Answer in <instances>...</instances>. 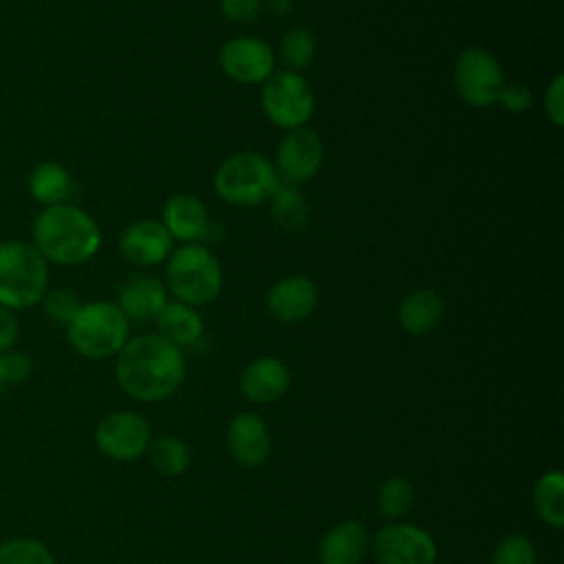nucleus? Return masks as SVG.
<instances>
[{
  "instance_id": "18",
  "label": "nucleus",
  "mask_w": 564,
  "mask_h": 564,
  "mask_svg": "<svg viewBox=\"0 0 564 564\" xmlns=\"http://www.w3.org/2000/svg\"><path fill=\"white\" fill-rule=\"evenodd\" d=\"M163 227L172 240L198 242L209 229V214L205 203L194 194H174L163 205Z\"/></svg>"
},
{
  "instance_id": "25",
  "label": "nucleus",
  "mask_w": 564,
  "mask_h": 564,
  "mask_svg": "<svg viewBox=\"0 0 564 564\" xmlns=\"http://www.w3.org/2000/svg\"><path fill=\"white\" fill-rule=\"evenodd\" d=\"M150 463L163 476H181L192 463L189 447L176 436H161L150 443Z\"/></svg>"
},
{
  "instance_id": "24",
  "label": "nucleus",
  "mask_w": 564,
  "mask_h": 564,
  "mask_svg": "<svg viewBox=\"0 0 564 564\" xmlns=\"http://www.w3.org/2000/svg\"><path fill=\"white\" fill-rule=\"evenodd\" d=\"M271 214L284 229H302L308 220V205L295 185L280 181L271 194Z\"/></svg>"
},
{
  "instance_id": "7",
  "label": "nucleus",
  "mask_w": 564,
  "mask_h": 564,
  "mask_svg": "<svg viewBox=\"0 0 564 564\" xmlns=\"http://www.w3.org/2000/svg\"><path fill=\"white\" fill-rule=\"evenodd\" d=\"M262 110L267 119L282 128L295 130L308 123L315 110V95L311 84L295 70H273L262 84Z\"/></svg>"
},
{
  "instance_id": "2",
  "label": "nucleus",
  "mask_w": 564,
  "mask_h": 564,
  "mask_svg": "<svg viewBox=\"0 0 564 564\" xmlns=\"http://www.w3.org/2000/svg\"><path fill=\"white\" fill-rule=\"evenodd\" d=\"M33 247L46 262L79 267L101 247L97 220L73 203L42 207L33 220Z\"/></svg>"
},
{
  "instance_id": "27",
  "label": "nucleus",
  "mask_w": 564,
  "mask_h": 564,
  "mask_svg": "<svg viewBox=\"0 0 564 564\" xmlns=\"http://www.w3.org/2000/svg\"><path fill=\"white\" fill-rule=\"evenodd\" d=\"M0 564H55V557L42 540L20 535L0 544Z\"/></svg>"
},
{
  "instance_id": "21",
  "label": "nucleus",
  "mask_w": 564,
  "mask_h": 564,
  "mask_svg": "<svg viewBox=\"0 0 564 564\" xmlns=\"http://www.w3.org/2000/svg\"><path fill=\"white\" fill-rule=\"evenodd\" d=\"M26 189L35 203H40L42 207H51L70 203L77 185L73 174L62 163L42 161L31 170Z\"/></svg>"
},
{
  "instance_id": "22",
  "label": "nucleus",
  "mask_w": 564,
  "mask_h": 564,
  "mask_svg": "<svg viewBox=\"0 0 564 564\" xmlns=\"http://www.w3.org/2000/svg\"><path fill=\"white\" fill-rule=\"evenodd\" d=\"M154 322H156L159 335L178 348L196 344L205 330V324L198 311L178 300L174 302L167 300L165 306L154 317Z\"/></svg>"
},
{
  "instance_id": "30",
  "label": "nucleus",
  "mask_w": 564,
  "mask_h": 564,
  "mask_svg": "<svg viewBox=\"0 0 564 564\" xmlns=\"http://www.w3.org/2000/svg\"><path fill=\"white\" fill-rule=\"evenodd\" d=\"M40 304H42V311L46 313V317L51 322H55V324H62V326H68L70 319L75 317V313L82 306L79 297L70 289H66V286L48 289Z\"/></svg>"
},
{
  "instance_id": "1",
  "label": "nucleus",
  "mask_w": 564,
  "mask_h": 564,
  "mask_svg": "<svg viewBox=\"0 0 564 564\" xmlns=\"http://www.w3.org/2000/svg\"><path fill=\"white\" fill-rule=\"evenodd\" d=\"M119 388L134 401L154 403L172 397L185 379V357L159 333L128 339L115 355Z\"/></svg>"
},
{
  "instance_id": "11",
  "label": "nucleus",
  "mask_w": 564,
  "mask_h": 564,
  "mask_svg": "<svg viewBox=\"0 0 564 564\" xmlns=\"http://www.w3.org/2000/svg\"><path fill=\"white\" fill-rule=\"evenodd\" d=\"M223 73L238 84H264L275 70L273 48L253 35H236L220 46Z\"/></svg>"
},
{
  "instance_id": "9",
  "label": "nucleus",
  "mask_w": 564,
  "mask_h": 564,
  "mask_svg": "<svg viewBox=\"0 0 564 564\" xmlns=\"http://www.w3.org/2000/svg\"><path fill=\"white\" fill-rule=\"evenodd\" d=\"M370 551L377 564H434L438 555L434 538L408 522L381 527L370 538Z\"/></svg>"
},
{
  "instance_id": "14",
  "label": "nucleus",
  "mask_w": 564,
  "mask_h": 564,
  "mask_svg": "<svg viewBox=\"0 0 564 564\" xmlns=\"http://www.w3.org/2000/svg\"><path fill=\"white\" fill-rule=\"evenodd\" d=\"M317 306V286L306 275H286L267 293V311L275 322L295 324L306 319Z\"/></svg>"
},
{
  "instance_id": "34",
  "label": "nucleus",
  "mask_w": 564,
  "mask_h": 564,
  "mask_svg": "<svg viewBox=\"0 0 564 564\" xmlns=\"http://www.w3.org/2000/svg\"><path fill=\"white\" fill-rule=\"evenodd\" d=\"M531 101L533 95L524 84H505L496 104H500L509 112H524L531 106Z\"/></svg>"
},
{
  "instance_id": "6",
  "label": "nucleus",
  "mask_w": 564,
  "mask_h": 564,
  "mask_svg": "<svg viewBox=\"0 0 564 564\" xmlns=\"http://www.w3.org/2000/svg\"><path fill=\"white\" fill-rule=\"evenodd\" d=\"M278 185L280 176L273 163L253 150L227 156L214 174L218 198L238 207H253L269 200Z\"/></svg>"
},
{
  "instance_id": "8",
  "label": "nucleus",
  "mask_w": 564,
  "mask_h": 564,
  "mask_svg": "<svg viewBox=\"0 0 564 564\" xmlns=\"http://www.w3.org/2000/svg\"><path fill=\"white\" fill-rule=\"evenodd\" d=\"M505 84V70L494 53L482 46H467L458 53L454 64V86L465 104L487 108L498 101Z\"/></svg>"
},
{
  "instance_id": "5",
  "label": "nucleus",
  "mask_w": 564,
  "mask_h": 564,
  "mask_svg": "<svg viewBox=\"0 0 564 564\" xmlns=\"http://www.w3.org/2000/svg\"><path fill=\"white\" fill-rule=\"evenodd\" d=\"M128 333L130 322L121 308L108 300H93L82 304L66 326L68 344L77 355L86 359L115 357L130 339Z\"/></svg>"
},
{
  "instance_id": "36",
  "label": "nucleus",
  "mask_w": 564,
  "mask_h": 564,
  "mask_svg": "<svg viewBox=\"0 0 564 564\" xmlns=\"http://www.w3.org/2000/svg\"><path fill=\"white\" fill-rule=\"evenodd\" d=\"M2 388H4V381H2V372H0V392H2Z\"/></svg>"
},
{
  "instance_id": "23",
  "label": "nucleus",
  "mask_w": 564,
  "mask_h": 564,
  "mask_svg": "<svg viewBox=\"0 0 564 564\" xmlns=\"http://www.w3.org/2000/svg\"><path fill=\"white\" fill-rule=\"evenodd\" d=\"M538 518L551 529L564 527V474L560 469L544 471L531 491Z\"/></svg>"
},
{
  "instance_id": "31",
  "label": "nucleus",
  "mask_w": 564,
  "mask_h": 564,
  "mask_svg": "<svg viewBox=\"0 0 564 564\" xmlns=\"http://www.w3.org/2000/svg\"><path fill=\"white\" fill-rule=\"evenodd\" d=\"M0 372H2V381L4 386H18L24 383L26 379H31L33 375V359L29 352L24 350H7L0 355Z\"/></svg>"
},
{
  "instance_id": "3",
  "label": "nucleus",
  "mask_w": 564,
  "mask_h": 564,
  "mask_svg": "<svg viewBox=\"0 0 564 564\" xmlns=\"http://www.w3.org/2000/svg\"><path fill=\"white\" fill-rule=\"evenodd\" d=\"M165 286L178 302L205 306L223 291V269L205 245L187 242L167 256Z\"/></svg>"
},
{
  "instance_id": "4",
  "label": "nucleus",
  "mask_w": 564,
  "mask_h": 564,
  "mask_svg": "<svg viewBox=\"0 0 564 564\" xmlns=\"http://www.w3.org/2000/svg\"><path fill=\"white\" fill-rule=\"evenodd\" d=\"M48 291V262L22 240L0 242V306L24 311L42 302Z\"/></svg>"
},
{
  "instance_id": "33",
  "label": "nucleus",
  "mask_w": 564,
  "mask_h": 564,
  "mask_svg": "<svg viewBox=\"0 0 564 564\" xmlns=\"http://www.w3.org/2000/svg\"><path fill=\"white\" fill-rule=\"evenodd\" d=\"M220 11L231 22L249 24L260 15L262 0H220Z\"/></svg>"
},
{
  "instance_id": "10",
  "label": "nucleus",
  "mask_w": 564,
  "mask_h": 564,
  "mask_svg": "<svg viewBox=\"0 0 564 564\" xmlns=\"http://www.w3.org/2000/svg\"><path fill=\"white\" fill-rule=\"evenodd\" d=\"M95 445L106 458L130 463L150 447V425L139 412H110L95 427Z\"/></svg>"
},
{
  "instance_id": "15",
  "label": "nucleus",
  "mask_w": 564,
  "mask_h": 564,
  "mask_svg": "<svg viewBox=\"0 0 564 564\" xmlns=\"http://www.w3.org/2000/svg\"><path fill=\"white\" fill-rule=\"evenodd\" d=\"M227 447L242 467H260L271 452V432L256 412H240L227 425Z\"/></svg>"
},
{
  "instance_id": "16",
  "label": "nucleus",
  "mask_w": 564,
  "mask_h": 564,
  "mask_svg": "<svg viewBox=\"0 0 564 564\" xmlns=\"http://www.w3.org/2000/svg\"><path fill=\"white\" fill-rule=\"evenodd\" d=\"M291 386L289 366L271 355L253 359L240 375V392L253 403H275Z\"/></svg>"
},
{
  "instance_id": "32",
  "label": "nucleus",
  "mask_w": 564,
  "mask_h": 564,
  "mask_svg": "<svg viewBox=\"0 0 564 564\" xmlns=\"http://www.w3.org/2000/svg\"><path fill=\"white\" fill-rule=\"evenodd\" d=\"M544 110H546V119L555 126L562 128L564 126V75L557 73L551 84L546 86L544 93Z\"/></svg>"
},
{
  "instance_id": "26",
  "label": "nucleus",
  "mask_w": 564,
  "mask_h": 564,
  "mask_svg": "<svg viewBox=\"0 0 564 564\" xmlns=\"http://www.w3.org/2000/svg\"><path fill=\"white\" fill-rule=\"evenodd\" d=\"M414 496L416 491L408 478L392 476L377 491V511L388 520H399L412 509Z\"/></svg>"
},
{
  "instance_id": "29",
  "label": "nucleus",
  "mask_w": 564,
  "mask_h": 564,
  "mask_svg": "<svg viewBox=\"0 0 564 564\" xmlns=\"http://www.w3.org/2000/svg\"><path fill=\"white\" fill-rule=\"evenodd\" d=\"M538 553L524 533H509L505 535L491 555V564H535Z\"/></svg>"
},
{
  "instance_id": "28",
  "label": "nucleus",
  "mask_w": 564,
  "mask_h": 564,
  "mask_svg": "<svg viewBox=\"0 0 564 564\" xmlns=\"http://www.w3.org/2000/svg\"><path fill=\"white\" fill-rule=\"evenodd\" d=\"M280 57L284 62L286 70L300 73L302 68H306L315 57V37H313V33L308 29H302V26H295V29L286 31L282 42H280Z\"/></svg>"
},
{
  "instance_id": "13",
  "label": "nucleus",
  "mask_w": 564,
  "mask_h": 564,
  "mask_svg": "<svg viewBox=\"0 0 564 564\" xmlns=\"http://www.w3.org/2000/svg\"><path fill=\"white\" fill-rule=\"evenodd\" d=\"M172 249V236L163 223L152 218L130 223L119 236V251L123 260L134 267H156L167 260Z\"/></svg>"
},
{
  "instance_id": "17",
  "label": "nucleus",
  "mask_w": 564,
  "mask_h": 564,
  "mask_svg": "<svg viewBox=\"0 0 564 564\" xmlns=\"http://www.w3.org/2000/svg\"><path fill=\"white\" fill-rule=\"evenodd\" d=\"M167 302L165 284L150 273H134L119 286L117 306L128 322H150Z\"/></svg>"
},
{
  "instance_id": "35",
  "label": "nucleus",
  "mask_w": 564,
  "mask_h": 564,
  "mask_svg": "<svg viewBox=\"0 0 564 564\" xmlns=\"http://www.w3.org/2000/svg\"><path fill=\"white\" fill-rule=\"evenodd\" d=\"M18 335H20V322L15 311L0 306V355L15 346Z\"/></svg>"
},
{
  "instance_id": "20",
  "label": "nucleus",
  "mask_w": 564,
  "mask_h": 564,
  "mask_svg": "<svg viewBox=\"0 0 564 564\" xmlns=\"http://www.w3.org/2000/svg\"><path fill=\"white\" fill-rule=\"evenodd\" d=\"M445 315V300L434 289H414L410 291L397 311L399 326L410 335L432 333Z\"/></svg>"
},
{
  "instance_id": "12",
  "label": "nucleus",
  "mask_w": 564,
  "mask_h": 564,
  "mask_svg": "<svg viewBox=\"0 0 564 564\" xmlns=\"http://www.w3.org/2000/svg\"><path fill=\"white\" fill-rule=\"evenodd\" d=\"M324 159V145L315 130L302 126L295 130H286L275 150V172L280 181L300 185L311 181Z\"/></svg>"
},
{
  "instance_id": "19",
  "label": "nucleus",
  "mask_w": 564,
  "mask_h": 564,
  "mask_svg": "<svg viewBox=\"0 0 564 564\" xmlns=\"http://www.w3.org/2000/svg\"><path fill=\"white\" fill-rule=\"evenodd\" d=\"M370 553V533L357 520H344L326 531L317 555L322 564H359Z\"/></svg>"
}]
</instances>
